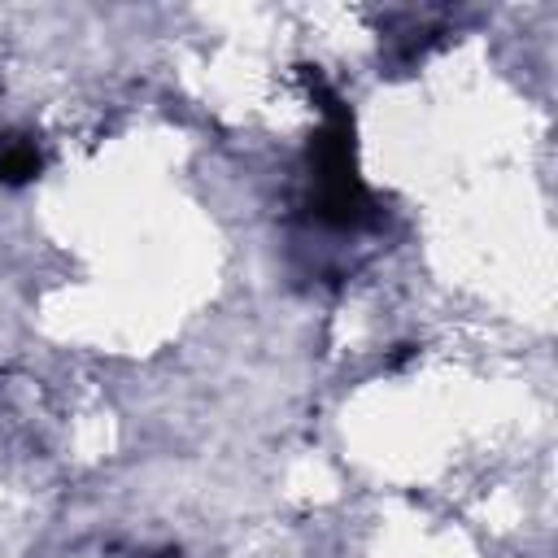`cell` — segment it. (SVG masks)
I'll list each match as a JSON object with an SVG mask.
<instances>
[{
    "label": "cell",
    "instance_id": "obj_1",
    "mask_svg": "<svg viewBox=\"0 0 558 558\" xmlns=\"http://www.w3.org/2000/svg\"><path fill=\"white\" fill-rule=\"evenodd\" d=\"M39 170H44V153H39L35 135L4 131L0 135V183L4 187H22V183L39 179Z\"/></svg>",
    "mask_w": 558,
    "mask_h": 558
}]
</instances>
